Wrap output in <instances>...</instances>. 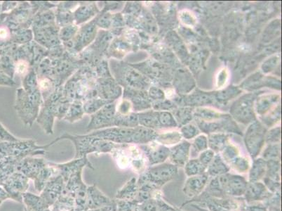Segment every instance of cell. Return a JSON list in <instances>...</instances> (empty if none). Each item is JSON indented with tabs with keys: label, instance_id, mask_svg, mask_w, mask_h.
I'll list each match as a JSON object with an SVG mask.
<instances>
[{
	"label": "cell",
	"instance_id": "d4e9b609",
	"mask_svg": "<svg viewBox=\"0 0 282 211\" xmlns=\"http://www.w3.org/2000/svg\"><path fill=\"white\" fill-rule=\"evenodd\" d=\"M214 152H213V151H211V150H207V151H204L203 153L201 154L199 160L200 162L203 163L206 168H208V166L210 164L213 159H214Z\"/></svg>",
	"mask_w": 282,
	"mask_h": 211
},
{
	"label": "cell",
	"instance_id": "83f0119b",
	"mask_svg": "<svg viewBox=\"0 0 282 211\" xmlns=\"http://www.w3.org/2000/svg\"><path fill=\"white\" fill-rule=\"evenodd\" d=\"M194 146L198 151H204L207 149L208 142L205 136H200L194 141Z\"/></svg>",
	"mask_w": 282,
	"mask_h": 211
},
{
	"label": "cell",
	"instance_id": "52a82bcc",
	"mask_svg": "<svg viewBox=\"0 0 282 211\" xmlns=\"http://www.w3.org/2000/svg\"><path fill=\"white\" fill-rule=\"evenodd\" d=\"M248 182L244 177L238 175L228 174L225 194L230 197H239L245 195Z\"/></svg>",
	"mask_w": 282,
	"mask_h": 211
},
{
	"label": "cell",
	"instance_id": "7402d4cb",
	"mask_svg": "<svg viewBox=\"0 0 282 211\" xmlns=\"http://www.w3.org/2000/svg\"><path fill=\"white\" fill-rule=\"evenodd\" d=\"M226 140V137L224 136H212L210 139L209 145H210L213 151H219L225 147Z\"/></svg>",
	"mask_w": 282,
	"mask_h": 211
},
{
	"label": "cell",
	"instance_id": "cb8c5ba5",
	"mask_svg": "<svg viewBox=\"0 0 282 211\" xmlns=\"http://www.w3.org/2000/svg\"><path fill=\"white\" fill-rule=\"evenodd\" d=\"M264 184L268 188L271 193L277 194L279 193L281 184L280 182L274 181V180H270V179L265 177L264 178Z\"/></svg>",
	"mask_w": 282,
	"mask_h": 211
},
{
	"label": "cell",
	"instance_id": "30bf717a",
	"mask_svg": "<svg viewBox=\"0 0 282 211\" xmlns=\"http://www.w3.org/2000/svg\"><path fill=\"white\" fill-rule=\"evenodd\" d=\"M207 174L209 177L216 178L229 172L230 168L219 155L216 156L208 166Z\"/></svg>",
	"mask_w": 282,
	"mask_h": 211
},
{
	"label": "cell",
	"instance_id": "7a4b0ae2",
	"mask_svg": "<svg viewBox=\"0 0 282 211\" xmlns=\"http://www.w3.org/2000/svg\"><path fill=\"white\" fill-rule=\"evenodd\" d=\"M41 103L40 92H28L24 89H18L16 100L17 111L24 122H32L37 116Z\"/></svg>",
	"mask_w": 282,
	"mask_h": 211
},
{
	"label": "cell",
	"instance_id": "4fadbf2b",
	"mask_svg": "<svg viewBox=\"0 0 282 211\" xmlns=\"http://www.w3.org/2000/svg\"><path fill=\"white\" fill-rule=\"evenodd\" d=\"M207 170V168L200 162L199 159L190 160L185 165V172L188 177L205 174Z\"/></svg>",
	"mask_w": 282,
	"mask_h": 211
},
{
	"label": "cell",
	"instance_id": "277c9868",
	"mask_svg": "<svg viewBox=\"0 0 282 211\" xmlns=\"http://www.w3.org/2000/svg\"><path fill=\"white\" fill-rule=\"evenodd\" d=\"M133 131L131 129L123 127H111L106 130L98 131L89 135V136L94 137L103 140L114 141L119 143H129L132 142Z\"/></svg>",
	"mask_w": 282,
	"mask_h": 211
},
{
	"label": "cell",
	"instance_id": "44dd1931",
	"mask_svg": "<svg viewBox=\"0 0 282 211\" xmlns=\"http://www.w3.org/2000/svg\"><path fill=\"white\" fill-rule=\"evenodd\" d=\"M230 163L232 168L239 174H245L250 168L249 161H248V160L244 159V158H235Z\"/></svg>",
	"mask_w": 282,
	"mask_h": 211
},
{
	"label": "cell",
	"instance_id": "ffe728a7",
	"mask_svg": "<svg viewBox=\"0 0 282 211\" xmlns=\"http://www.w3.org/2000/svg\"><path fill=\"white\" fill-rule=\"evenodd\" d=\"M68 110L69 111L67 113L66 119L70 122H75V121L83 117V112H85L83 106L79 102L72 104Z\"/></svg>",
	"mask_w": 282,
	"mask_h": 211
},
{
	"label": "cell",
	"instance_id": "9a60e30c",
	"mask_svg": "<svg viewBox=\"0 0 282 211\" xmlns=\"http://www.w3.org/2000/svg\"><path fill=\"white\" fill-rule=\"evenodd\" d=\"M96 25L91 23V24L85 26L82 29L81 33H80V35H79V39L81 41L80 42H81L82 45H83L82 47L86 46V45L90 43L93 38H94V36L96 35Z\"/></svg>",
	"mask_w": 282,
	"mask_h": 211
},
{
	"label": "cell",
	"instance_id": "9c48e42d",
	"mask_svg": "<svg viewBox=\"0 0 282 211\" xmlns=\"http://www.w3.org/2000/svg\"><path fill=\"white\" fill-rule=\"evenodd\" d=\"M264 142V136L263 132H254V130H251L247 133L246 137V145L251 157L255 158L258 156Z\"/></svg>",
	"mask_w": 282,
	"mask_h": 211
},
{
	"label": "cell",
	"instance_id": "603a6c76",
	"mask_svg": "<svg viewBox=\"0 0 282 211\" xmlns=\"http://www.w3.org/2000/svg\"><path fill=\"white\" fill-rule=\"evenodd\" d=\"M279 157V148L278 146H270L265 151L264 158L267 161L277 160Z\"/></svg>",
	"mask_w": 282,
	"mask_h": 211
},
{
	"label": "cell",
	"instance_id": "ac0fdd59",
	"mask_svg": "<svg viewBox=\"0 0 282 211\" xmlns=\"http://www.w3.org/2000/svg\"><path fill=\"white\" fill-rule=\"evenodd\" d=\"M112 102L110 101L104 100L103 99H93L86 102L84 104V111L87 113H94L100 108L106 105V104L111 103Z\"/></svg>",
	"mask_w": 282,
	"mask_h": 211
},
{
	"label": "cell",
	"instance_id": "8992f818",
	"mask_svg": "<svg viewBox=\"0 0 282 211\" xmlns=\"http://www.w3.org/2000/svg\"><path fill=\"white\" fill-rule=\"evenodd\" d=\"M209 178L207 174L189 177L183 187L184 195L188 198H194L201 195L208 185Z\"/></svg>",
	"mask_w": 282,
	"mask_h": 211
},
{
	"label": "cell",
	"instance_id": "8fae6325",
	"mask_svg": "<svg viewBox=\"0 0 282 211\" xmlns=\"http://www.w3.org/2000/svg\"><path fill=\"white\" fill-rule=\"evenodd\" d=\"M100 96L103 97V100L112 102V99L117 98L120 94V88L119 86L115 85L110 80H104L100 82Z\"/></svg>",
	"mask_w": 282,
	"mask_h": 211
},
{
	"label": "cell",
	"instance_id": "484cf974",
	"mask_svg": "<svg viewBox=\"0 0 282 211\" xmlns=\"http://www.w3.org/2000/svg\"><path fill=\"white\" fill-rule=\"evenodd\" d=\"M238 151L237 150L232 146H228L226 149H225L224 156L225 160L230 163L232 161H233L235 158L237 157Z\"/></svg>",
	"mask_w": 282,
	"mask_h": 211
},
{
	"label": "cell",
	"instance_id": "4dcf8cb0",
	"mask_svg": "<svg viewBox=\"0 0 282 211\" xmlns=\"http://www.w3.org/2000/svg\"><path fill=\"white\" fill-rule=\"evenodd\" d=\"M183 132H184L185 138L187 139H191L197 134V131L193 128H191V127H190V128H185L183 130Z\"/></svg>",
	"mask_w": 282,
	"mask_h": 211
},
{
	"label": "cell",
	"instance_id": "d6986e66",
	"mask_svg": "<svg viewBox=\"0 0 282 211\" xmlns=\"http://www.w3.org/2000/svg\"><path fill=\"white\" fill-rule=\"evenodd\" d=\"M95 7H93L92 6H86V7H80L75 12V19L77 22V24L83 23L87 21V19L94 15Z\"/></svg>",
	"mask_w": 282,
	"mask_h": 211
},
{
	"label": "cell",
	"instance_id": "f1b7e54d",
	"mask_svg": "<svg viewBox=\"0 0 282 211\" xmlns=\"http://www.w3.org/2000/svg\"><path fill=\"white\" fill-rule=\"evenodd\" d=\"M66 28L68 32H67L65 28L62 30V32H61V38L64 41L70 40L72 37L71 36L74 35V34L76 33V30H77V28H75V26H68Z\"/></svg>",
	"mask_w": 282,
	"mask_h": 211
},
{
	"label": "cell",
	"instance_id": "3957f363",
	"mask_svg": "<svg viewBox=\"0 0 282 211\" xmlns=\"http://www.w3.org/2000/svg\"><path fill=\"white\" fill-rule=\"evenodd\" d=\"M115 114L116 105L113 102L103 106L100 110L91 116V121L88 125V130L114 126Z\"/></svg>",
	"mask_w": 282,
	"mask_h": 211
},
{
	"label": "cell",
	"instance_id": "e0dca14e",
	"mask_svg": "<svg viewBox=\"0 0 282 211\" xmlns=\"http://www.w3.org/2000/svg\"><path fill=\"white\" fill-rule=\"evenodd\" d=\"M165 201L157 199H150L139 206V211H163L166 206Z\"/></svg>",
	"mask_w": 282,
	"mask_h": 211
},
{
	"label": "cell",
	"instance_id": "d6a6232c",
	"mask_svg": "<svg viewBox=\"0 0 282 211\" xmlns=\"http://www.w3.org/2000/svg\"><path fill=\"white\" fill-rule=\"evenodd\" d=\"M193 206L195 207L196 208L198 209V210H199L200 211H209L208 210H206V209L201 208V207H199V206H196V205L193 204Z\"/></svg>",
	"mask_w": 282,
	"mask_h": 211
},
{
	"label": "cell",
	"instance_id": "ba28073f",
	"mask_svg": "<svg viewBox=\"0 0 282 211\" xmlns=\"http://www.w3.org/2000/svg\"><path fill=\"white\" fill-rule=\"evenodd\" d=\"M190 146L188 142H183L171 150L169 157L173 165L183 167L186 164L189 158Z\"/></svg>",
	"mask_w": 282,
	"mask_h": 211
},
{
	"label": "cell",
	"instance_id": "5bb4252c",
	"mask_svg": "<svg viewBox=\"0 0 282 211\" xmlns=\"http://www.w3.org/2000/svg\"><path fill=\"white\" fill-rule=\"evenodd\" d=\"M170 155V151L164 146H159L157 149L152 150L150 154L149 159L150 164L159 165L165 162Z\"/></svg>",
	"mask_w": 282,
	"mask_h": 211
},
{
	"label": "cell",
	"instance_id": "6da1fadb",
	"mask_svg": "<svg viewBox=\"0 0 282 211\" xmlns=\"http://www.w3.org/2000/svg\"><path fill=\"white\" fill-rule=\"evenodd\" d=\"M178 174V167L171 163H162L152 167L141 177L142 184L158 189L171 181Z\"/></svg>",
	"mask_w": 282,
	"mask_h": 211
},
{
	"label": "cell",
	"instance_id": "7c38bea8",
	"mask_svg": "<svg viewBox=\"0 0 282 211\" xmlns=\"http://www.w3.org/2000/svg\"><path fill=\"white\" fill-rule=\"evenodd\" d=\"M267 162L266 160H255L249 171V182H259L265 178L266 174Z\"/></svg>",
	"mask_w": 282,
	"mask_h": 211
},
{
	"label": "cell",
	"instance_id": "2e32d148",
	"mask_svg": "<svg viewBox=\"0 0 282 211\" xmlns=\"http://www.w3.org/2000/svg\"><path fill=\"white\" fill-rule=\"evenodd\" d=\"M266 178L274 181L280 182V163L278 160L266 161Z\"/></svg>",
	"mask_w": 282,
	"mask_h": 211
},
{
	"label": "cell",
	"instance_id": "1f68e13d",
	"mask_svg": "<svg viewBox=\"0 0 282 211\" xmlns=\"http://www.w3.org/2000/svg\"><path fill=\"white\" fill-rule=\"evenodd\" d=\"M9 31L7 28L2 27L0 28V39L6 40L9 37Z\"/></svg>",
	"mask_w": 282,
	"mask_h": 211
},
{
	"label": "cell",
	"instance_id": "f546056e",
	"mask_svg": "<svg viewBox=\"0 0 282 211\" xmlns=\"http://www.w3.org/2000/svg\"><path fill=\"white\" fill-rule=\"evenodd\" d=\"M245 211H268V209L264 204H251L245 207Z\"/></svg>",
	"mask_w": 282,
	"mask_h": 211
},
{
	"label": "cell",
	"instance_id": "4316f807",
	"mask_svg": "<svg viewBox=\"0 0 282 211\" xmlns=\"http://www.w3.org/2000/svg\"><path fill=\"white\" fill-rule=\"evenodd\" d=\"M29 66L26 61L21 60L16 63V72L19 75H25L28 73Z\"/></svg>",
	"mask_w": 282,
	"mask_h": 211
},
{
	"label": "cell",
	"instance_id": "5b68a950",
	"mask_svg": "<svg viewBox=\"0 0 282 211\" xmlns=\"http://www.w3.org/2000/svg\"><path fill=\"white\" fill-rule=\"evenodd\" d=\"M246 201L249 204L259 201L267 200L272 197L264 183L260 182H248L245 194Z\"/></svg>",
	"mask_w": 282,
	"mask_h": 211
}]
</instances>
